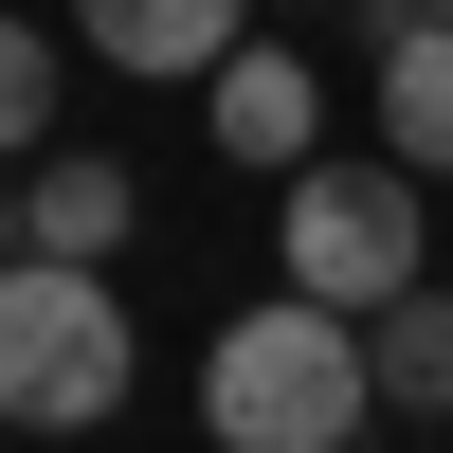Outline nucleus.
<instances>
[{
	"label": "nucleus",
	"instance_id": "0eeeda50",
	"mask_svg": "<svg viewBox=\"0 0 453 453\" xmlns=\"http://www.w3.org/2000/svg\"><path fill=\"white\" fill-rule=\"evenodd\" d=\"M19 254H73V273H109V254H127V164H109V145H55V164L19 181Z\"/></svg>",
	"mask_w": 453,
	"mask_h": 453
},
{
	"label": "nucleus",
	"instance_id": "6e6552de",
	"mask_svg": "<svg viewBox=\"0 0 453 453\" xmlns=\"http://www.w3.org/2000/svg\"><path fill=\"white\" fill-rule=\"evenodd\" d=\"M363 363H381V418H453V290L418 273L381 326H363Z\"/></svg>",
	"mask_w": 453,
	"mask_h": 453
},
{
	"label": "nucleus",
	"instance_id": "20e7f679",
	"mask_svg": "<svg viewBox=\"0 0 453 453\" xmlns=\"http://www.w3.org/2000/svg\"><path fill=\"white\" fill-rule=\"evenodd\" d=\"M200 127L236 145L254 181H290V164H326V73H309V55H254V36H236V55L200 73Z\"/></svg>",
	"mask_w": 453,
	"mask_h": 453
},
{
	"label": "nucleus",
	"instance_id": "9d476101",
	"mask_svg": "<svg viewBox=\"0 0 453 453\" xmlns=\"http://www.w3.org/2000/svg\"><path fill=\"white\" fill-rule=\"evenodd\" d=\"M0 273H19V200H0Z\"/></svg>",
	"mask_w": 453,
	"mask_h": 453
},
{
	"label": "nucleus",
	"instance_id": "7ed1b4c3",
	"mask_svg": "<svg viewBox=\"0 0 453 453\" xmlns=\"http://www.w3.org/2000/svg\"><path fill=\"white\" fill-rule=\"evenodd\" d=\"M273 254H290V290H309V309H363L381 326L399 290L435 273V218H418V164H290L273 181Z\"/></svg>",
	"mask_w": 453,
	"mask_h": 453
},
{
	"label": "nucleus",
	"instance_id": "f03ea898",
	"mask_svg": "<svg viewBox=\"0 0 453 453\" xmlns=\"http://www.w3.org/2000/svg\"><path fill=\"white\" fill-rule=\"evenodd\" d=\"M127 309H109V273H73V254H19L0 273V435H91L127 418Z\"/></svg>",
	"mask_w": 453,
	"mask_h": 453
},
{
	"label": "nucleus",
	"instance_id": "f257e3e1",
	"mask_svg": "<svg viewBox=\"0 0 453 453\" xmlns=\"http://www.w3.org/2000/svg\"><path fill=\"white\" fill-rule=\"evenodd\" d=\"M381 418V363H363V309H309V290H273V309H236L200 345V435L218 453H345Z\"/></svg>",
	"mask_w": 453,
	"mask_h": 453
},
{
	"label": "nucleus",
	"instance_id": "423d86ee",
	"mask_svg": "<svg viewBox=\"0 0 453 453\" xmlns=\"http://www.w3.org/2000/svg\"><path fill=\"white\" fill-rule=\"evenodd\" d=\"M254 0H73V36H91L109 73H145V91H200L218 55H236Z\"/></svg>",
	"mask_w": 453,
	"mask_h": 453
},
{
	"label": "nucleus",
	"instance_id": "39448f33",
	"mask_svg": "<svg viewBox=\"0 0 453 453\" xmlns=\"http://www.w3.org/2000/svg\"><path fill=\"white\" fill-rule=\"evenodd\" d=\"M363 36H381V73H363V91H381V145H399L418 181H453V19L363 0Z\"/></svg>",
	"mask_w": 453,
	"mask_h": 453
},
{
	"label": "nucleus",
	"instance_id": "9b49d317",
	"mask_svg": "<svg viewBox=\"0 0 453 453\" xmlns=\"http://www.w3.org/2000/svg\"><path fill=\"white\" fill-rule=\"evenodd\" d=\"M399 19H453V0H399Z\"/></svg>",
	"mask_w": 453,
	"mask_h": 453
},
{
	"label": "nucleus",
	"instance_id": "1a4fd4ad",
	"mask_svg": "<svg viewBox=\"0 0 453 453\" xmlns=\"http://www.w3.org/2000/svg\"><path fill=\"white\" fill-rule=\"evenodd\" d=\"M0 145H55V55H36V19H0Z\"/></svg>",
	"mask_w": 453,
	"mask_h": 453
}]
</instances>
